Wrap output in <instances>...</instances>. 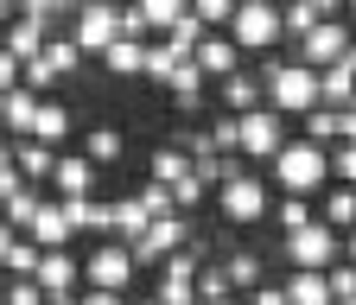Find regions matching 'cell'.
<instances>
[{"label":"cell","instance_id":"44","mask_svg":"<svg viewBox=\"0 0 356 305\" xmlns=\"http://www.w3.org/2000/svg\"><path fill=\"white\" fill-rule=\"evenodd\" d=\"M7 90H19V58L0 51V96H7Z\"/></svg>","mask_w":356,"mask_h":305},{"label":"cell","instance_id":"53","mask_svg":"<svg viewBox=\"0 0 356 305\" xmlns=\"http://www.w3.org/2000/svg\"><path fill=\"white\" fill-rule=\"evenodd\" d=\"M140 305H159V299H140Z\"/></svg>","mask_w":356,"mask_h":305},{"label":"cell","instance_id":"32","mask_svg":"<svg viewBox=\"0 0 356 305\" xmlns=\"http://www.w3.org/2000/svg\"><path fill=\"white\" fill-rule=\"evenodd\" d=\"M38 204H44V191H19L13 204H0V223H7L13 236H26V229H32V216H38Z\"/></svg>","mask_w":356,"mask_h":305},{"label":"cell","instance_id":"34","mask_svg":"<svg viewBox=\"0 0 356 305\" xmlns=\"http://www.w3.org/2000/svg\"><path fill=\"white\" fill-rule=\"evenodd\" d=\"M191 19H197L204 32H229V19H236V0H191Z\"/></svg>","mask_w":356,"mask_h":305},{"label":"cell","instance_id":"12","mask_svg":"<svg viewBox=\"0 0 356 305\" xmlns=\"http://www.w3.org/2000/svg\"><path fill=\"white\" fill-rule=\"evenodd\" d=\"M32 286H38L44 299H70V292L83 286V261H76L70 248H51V254H38V274H32Z\"/></svg>","mask_w":356,"mask_h":305},{"label":"cell","instance_id":"30","mask_svg":"<svg viewBox=\"0 0 356 305\" xmlns=\"http://www.w3.org/2000/svg\"><path fill=\"white\" fill-rule=\"evenodd\" d=\"M140 19H147L153 38H165L178 19H185V0H140Z\"/></svg>","mask_w":356,"mask_h":305},{"label":"cell","instance_id":"16","mask_svg":"<svg viewBox=\"0 0 356 305\" xmlns=\"http://www.w3.org/2000/svg\"><path fill=\"white\" fill-rule=\"evenodd\" d=\"M325 19H337L331 0H293V7H280V38H293V45H299V38L318 32Z\"/></svg>","mask_w":356,"mask_h":305},{"label":"cell","instance_id":"35","mask_svg":"<svg viewBox=\"0 0 356 305\" xmlns=\"http://www.w3.org/2000/svg\"><path fill=\"white\" fill-rule=\"evenodd\" d=\"M147 223H153V216L134 204V197H127V204H115V242H121V248H127V242H140V229H147Z\"/></svg>","mask_w":356,"mask_h":305},{"label":"cell","instance_id":"13","mask_svg":"<svg viewBox=\"0 0 356 305\" xmlns=\"http://www.w3.org/2000/svg\"><path fill=\"white\" fill-rule=\"evenodd\" d=\"M70 236H76V229H70V210H64V197H44V204H38V216H32V229H26V242L51 254V248H64Z\"/></svg>","mask_w":356,"mask_h":305},{"label":"cell","instance_id":"17","mask_svg":"<svg viewBox=\"0 0 356 305\" xmlns=\"http://www.w3.org/2000/svg\"><path fill=\"white\" fill-rule=\"evenodd\" d=\"M44 38H51V32H44L32 13H13V19H7V32H0V51L26 64V58H38V51H44Z\"/></svg>","mask_w":356,"mask_h":305},{"label":"cell","instance_id":"2","mask_svg":"<svg viewBox=\"0 0 356 305\" xmlns=\"http://www.w3.org/2000/svg\"><path fill=\"white\" fill-rule=\"evenodd\" d=\"M267 185H280V197H305L331 185V153L312 147V140H286L274 159H267Z\"/></svg>","mask_w":356,"mask_h":305},{"label":"cell","instance_id":"29","mask_svg":"<svg viewBox=\"0 0 356 305\" xmlns=\"http://www.w3.org/2000/svg\"><path fill=\"white\" fill-rule=\"evenodd\" d=\"M178 64H191L185 51H178V45H165V38H153V45H147V70L140 76H153V83H172V70Z\"/></svg>","mask_w":356,"mask_h":305},{"label":"cell","instance_id":"7","mask_svg":"<svg viewBox=\"0 0 356 305\" xmlns=\"http://www.w3.org/2000/svg\"><path fill=\"white\" fill-rule=\"evenodd\" d=\"M286 147V115H274V108H248V115H236V153H248V159H274Z\"/></svg>","mask_w":356,"mask_h":305},{"label":"cell","instance_id":"55","mask_svg":"<svg viewBox=\"0 0 356 305\" xmlns=\"http://www.w3.org/2000/svg\"><path fill=\"white\" fill-rule=\"evenodd\" d=\"M350 108H356V102H350Z\"/></svg>","mask_w":356,"mask_h":305},{"label":"cell","instance_id":"36","mask_svg":"<svg viewBox=\"0 0 356 305\" xmlns=\"http://www.w3.org/2000/svg\"><path fill=\"white\" fill-rule=\"evenodd\" d=\"M38 254H44V248H32V242L19 236V242L7 248V261H0V267H7L13 280H32V274H38Z\"/></svg>","mask_w":356,"mask_h":305},{"label":"cell","instance_id":"9","mask_svg":"<svg viewBox=\"0 0 356 305\" xmlns=\"http://www.w3.org/2000/svg\"><path fill=\"white\" fill-rule=\"evenodd\" d=\"M185 242H191V223H185V216H159V223L140 229V242H127V254H134V267H140V261H172Z\"/></svg>","mask_w":356,"mask_h":305},{"label":"cell","instance_id":"37","mask_svg":"<svg viewBox=\"0 0 356 305\" xmlns=\"http://www.w3.org/2000/svg\"><path fill=\"white\" fill-rule=\"evenodd\" d=\"M331 179H337L343 191H356V140H343V147H331Z\"/></svg>","mask_w":356,"mask_h":305},{"label":"cell","instance_id":"47","mask_svg":"<svg viewBox=\"0 0 356 305\" xmlns=\"http://www.w3.org/2000/svg\"><path fill=\"white\" fill-rule=\"evenodd\" d=\"M343 267H356V229L343 236Z\"/></svg>","mask_w":356,"mask_h":305},{"label":"cell","instance_id":"50","mask_svg":"<svg viewBox=\"0 0 356 305\" xmlns=\"http://www.w3.org/2000/svg\"><path fill=\"white\" fill-rule=\"evenodd\" d=\"M7 19H13V7H7V0H0V32H7Z\"/></svg>","mask_w":356,"mask_h":305},{"label":"cell","instance_id":"4","mask_svg":"<svg viewBox=\"0 0 356 305\" xmlns=\"http://www.w3.org/2000/svg\"><path fill=\"white\" fill-rule=\"evenodd\" d=\"M70 45L83 51V58H102L115 38H121V7H108V0H89V7H76L70 13Z\"/></svg>","mask_w":356,"mask_h":305},{"label":"cell","instance_id":"25","mask_svg":"<svg viewBox=\"0 0 356 305\" xmlns=\"http://www.w3.org/2000/svg\"><path fill=\"white\" fill-rule=\"evenodd\" d=\"M127 153V134H121V127H89V140H83V159L89 165H115Z\"/></svg>","mask_w":356,"mask_h":305},{"label":"cell","instance_id":"21","mask_svg":"<svg viewBox=\"0 0 356 305\" xmlns=\"http://www.w3.org/2000/svg\"><path fill=\"white\" fill-rule=\"evenodd\" d=\"M248 108H261V76L254 70L222 76V115H248Z\"/></svg>","mask_w":356,"mask_h":305},{"label":"cell","instance_id":"14","mask_svg":"<svg viewBox=\"0 0 356 305\" xmlns=\"http://www.w3.org/2000/svg\"><path fill=\"white\" fill-rule=\"evenodd\" d=\"M191 64H197L204 83H210V76L222 83V76H236V70H242V51L229 45V32H204V45L191 51Z\"/></svg>","mask_w":356,"mask_h":305},{"label":"cell","instance_id":"33","mask_svg":"<svg viewBox=\"0 0 356 305\" xmlns=\"http://www.w3.org/2000/svg\"><path fill=\"white\" fill-rule=\"evenodd\" d=\"M178 179H191V159L178 153V147H159V153H153V185H165V191H172Z\"/></svg>","mask_w":356,"mask_h":305},{"label":"cell","instance_id":"39","mask_svg":"<svg viewBox=\"0 0 356 305\" xmlns=\"http://www.w3.org/2000/svg\"><path fill=\"white\" fill-rule=\"evenodd\" d=\"M325 286H331V305H350L356 299V267H325Z\"/></svg>","mask_w":356,"mask_h":305},{"label":"cell","instance_id":"8","mask_svg":"<svg viewBox=\"0 0 356 305\" xmlns=\"http://www.w3.org/2000/svg\"><path fill=\"white\" fill-rule=\"evenodd\" d=\"M134 274H140V267H134V254H127L121 242H102L96 254L83 261V286H89V292H127Z\"/></svg>","mask_w":356,"mask_h":305},{"label":"cell","instance_id":"10","mask_svg":"<svg viewBox=\"0 0 356 305\" xmlns=\"http://www.w3.org/2000/svg\"><path fill=\"white\" fill-rule=\"evenodd\" d=\"M350 38H356V32L343 26V13H337V19H325L318 32H305V38H299V64H305V70H331V64H343Z\"/></svg>","mask_w":356,"mask_h":305},{"label":"cell","instance_id":"46","mask_svg":"<svg viewBox=\"0 0 356 305\" xmlns=\"http://www.w3.org/2000/svg\"><path fill=\"white\" fill-rule=\"evenodd\" d=\"M248 305H286V292H280V286H254Z\"/></svg>","mask_w":356,"mask_h":305},{"label":"cell","instance_id":"20","mask_svg":"<svg viewBox=\"0 0 356 305\" xmlns=\"http://www.w3.org/2000/svg\"><path fill=\"white\" fill-rule=\"evenodd\" d=\"M64 134H70V108H64L58 96H44V102H38V115H32V140L58 153V140H64Z\"/></svg>","mask_w":356,"mask_h":305},{"label":"cell","instance_id":"45","mask_svg":"<svg viewBox=\"0 0 356 305\" xmlns=\"http://www.w3.org/2000/svg\"><path fill=\"white\" fill-rule=\"evenodd\" d=\"M76 305H127V292H89V286H83Z\"/></svg>","mask_w":356,"mask_h":305},{"label":"cell","instance_id":"41","mask_svg":"<svg viewBox=\"0 0 356 305\" xmlns=\"http://www.w3.org/2000/svg\"><path fill=\"white\" fill-rule=\"evenodd\" d=\"M197 204H204V185L197 179H178L172 185V210H197Z\"/></svg>","mask_w":356,"mask_h":305},{"label":"cell","instance_id":"40","mask_svg":"<svg viewBox=\"0 0 356 305\" xmlns=\"http://www.w3.org/2000/svg\"><path fill=\"white\" fill-rule=\"evenodd\" d=\"M312 216H318V210H312L305 197H280V229H286V236H293V229H305Z\"/></svg>","mask_w":356,"mask_h":305},{"label":"cell","instance_id":"27","mask_svg":"<svg viewBox=\"0 0 356 305\" xmlns=\"http://www.w3.org/2000/svg\"><path fill=\"white\" fill-rule=\"evenodd\" d=\"M280 292H286V305H331V286H325V274H293Z\"/></svg>","mask_w":356,"mask_h":305},{"label":"cell","instance_id":"52","mask_svg":"<svg viewBox=\"0 0 356 305\" xmlns=\"http://www.w3.org/2000/svg\"><path fill=\"white\" fill-rule=\"evenodd\" d=\"M216 305H242V299H236V292H229V299H216Z\"/></svg>","mask_w":356,"mask_h":305},{"label":"cell","instance_id":"3","mask_svg":"<svg viewBox=\"0 0 356 305\" xmlns=\"http://www.w3.org/2000/svg\"><path fill=\"white\" fill-rule=\"evenodd\" d=\"M286 261H293V274H325V267H337V261H343V236L325 229L318 216H312L305 229L286 236Z\"/></svg>","mask_w":356,"mask_h":305},{"label":"cell","instance_id":"42","mask_svg":"<svg viewBox=\"0 0 356 305\" xmlns=\"http://www.w3.org/2000/svg\"><path fill=\"white\" fill-rule=\"evenodd\" d=\"M19 191H32V185L19 179V172H13V159H0V204H13Z\"/></svg>","mask_w":356,"mask_h":305},{"label":"cell","instance_id":"49","mask_svg":"<svg viewBox=\"0 0 356 305\" xmlns=\"http://www.w3.org/2000/svg\"><path fill=\"white\" fill-rule=\"evenodd\" d=\"M343 70H350V76H356V38H350V51H343Z\"/></svg>","mask_w":356,"mask_h":305},{"label":"cell","instance_id":"1","mask_svg":"<svg viewBox=\"0 0 356 305\" xmlns=\"http://www.w3.org/2000/svg\"><path fill=\"white\" fill-rule=\"evenodd\" d=\"M254 76H261V102L274 115H312L318 108V70H305L299 58H267Z\"/></svg>","mask_w":356,"mask_h":305},{"label":"cell","instance_id":"6","mask_svg":"<svg viewBox=\"0 0 356 305\" xmlns=\"http://www.w3.org/2000/svg\"><path fill=\"white\" fill-rule=\"evenodd\" d=\"M216 216L222 223H261L267 216V179H254V172H236V179L216 185Z\"/></svg>","mask_w":356,"mask_h":305},{"label":"cell","instance_id":"54","mask_svg":"<svg viewBox=\"0 0 356 305\" xmlns=\"http://www.w3.org/2000/svg\"><path fill=\"white\" fill-rule=\"evenodd\" d=\"M350 305H356V299H350Z\"/></svg>","mask_w":356,"mask_h":305},{"label":"cell","instance_id":"19","mask_svg":"<svg viewBox=\"0 0 356 305\" xmlns=\"http://www.w3.org/2000/svg\"><path fill=\"white\" fill-rule=\"evenodd\" d=\"M51 185H58V197H64V204H76V197H96V165H89L83 153H76V159H64V153H58Z\"/></svg>","mask_w":356,"mask_h":305},{"label":"cell","instance_id":"18","mask_svg":"<svg viewBox=\"0 0 356 305\" xmlns=\"http://www.w3.org/2000/svg\"><path fill=\"white\" fill-rule=\"evenodd\" d=\"M38 102H44V96H32V90H7V96H0V134H7V140H32Z\"/></svg>","mask_w":356,"mask_h":305},{"label":"cell","instance_id":"23","mask_svg":"<svg viewBox=\"0 0 356 305\" xmlns=\"http://www.w3.org/2000/svg\"><path fill=\"white\" fill-rule=\"evenodd\" d=\"M102 70L108 76H140L147 70V45H140V38H115V45L102 51Z\"/></svg>","mask_w":356,"mask_h":305},{"label":"cell","instance_id":"22","mask_svg":"<svg viewBox=\"0 0 356 305\" xmlns=\"http://www.w3.org/2000/svg\"><path fill=\"white\" fill-rule=\"evenodd\" d=\"M222 280H229V292H254V286H267V280H261V254H254V248L222 254Z\"/></svg>","mask_w":356,"mask_h":305},{"label":"cell","instance_id":"11","mask_svg":"<svg viewBox=\"0 0 356 305\" xmlns=\"http://www.w3.org/2000/svg\"><path fill=\"white\" fill-rule=\"evenodd\" d=\"M197 267L204 261L191 254V248H178L172 261H159V305H197Z\"/></svg>","mask_w":356,"mask_h":305},{"label":"cell","instance_id":"5","mask_svg":"<svg viewBox=\"0 0 356 305\" xmlns=\"http://www.w3.org/2000/svg\"><path fill=\"white\" fill-rule=\"evenodd\" d=\"M229 45H236L242 58H248V51H267V45H280V7H267V0H236Z\"/></svg>","mask_w":356,"mask_h":305},{"label":"cell","instance_id":"26","mask_svg":"<svg viewBox=\"0 0 356 305\" xmlns=\"http://www.w3.org/2000/svg\"><path fill=\"white\" fill-rule=\"evenodd\" d=\"M318 223H325V229H337V236H350V229H356V191H343V185H337V191L325 197V210H318Z\"/></svg>","mask_w":356,"mask_h":305},{"label":"cell","instance_id":"43","mask_svg":"<svg viewBox=\"0 0 356 305\" xmlns=\"http://www.w3.org/2000/svg\"><path fill=\"white\" fill-rule=\"evenodd\" d=\"M0 305H44V292H38L32 280H13V286H7V299H0Z\"/></svg>","mask_w":356,"mask_h":305},{"label":"cell","instance_id":"48","mask_svg":"<svg viewBox=\"0 0 356 305\" xmlns=\"http://www.w3.org/2000/svg\"><path fill=\"white\" fill-rule=\"evenodd\" d=\"M13 242H19V236H13L7 223H0V261H7V248H13Z\"/></svg>","mask_w":356,"mask_h":305},{"label":"cell","instance_id":"24","mask_svg":"<svg viewBox=\"0 0 356 305\" xmlns=\"http://www.w3.org/2000/svg\"><path fill=\"white\" fill-rule=\"evenodd\" d=\"M350 102H356V76L343 64L318 70V108H350Z\"/></svg>","mask_w":356,"mask_h":305},{"label":"cell","instance_id":"15","mask_svg":"<svg viewBox=\"0 0 356 305\" xmlns=\"http://www.w3.org/2000/svg\"><path fill=\"white\" fill-rule=\"evenodd\" d=\"M7 159H13V172L38 191V185H51V172H58V153L51 147H38V140H7Z\"/></svg>","mask_w":356,"mask_h":305},{"label":"cell","instance_id":"31","mask_svg":"<svg viewBox=\"0 0 356 305\" xmlns=\"http://www.w3.org/2000/svg\"><path fill=\"white\" fill-rule=\"evenodd\" d=\"M38 64L51 70V76H76V64H83V51L70 45V38H44V51H38Z\"/></svg>","mask_w":356,"mask_h":305},{"label":"cell","instance_id":"51","mask_svg":"<svg viewBox=\"0 0 356 305\" xmlns=\"http://www.w3.org/2000/svg\"><path fill=\"white\" fill-rule=\"evenodd\" d=\"M44 305H76V292H70V299H44Z\"/></svg>","mask_w":356,"mask_h":305},{"label":"cell","instance_id":"28","mask_svg":"<svg viewBox=\"0 0 356 305\" xmlns=\"http://www.w3.org/2000/svg\"><path fill=\"white\" fill-rule=\"evenodd\" d=\"M165 90H172V102H178V108H204V76H197V64H178Z\"/></svg>","mask_w":356,"mask_h":305},{"label":"cell","instance_id":"38","mask_svg":"<svg viewBox=\"0 0 356 305\" xmlns=\"http://www.w3.org/2000/svg\"><path fill=\"white\" fill-rule=\"evenodd\" d=\"M134 204H140L153 223H159V216H178V210H172V191H165V185H153V179L140 185V197H134Z\"/></svg>","mask_w":356,"mask_h":305}]
</instances>
